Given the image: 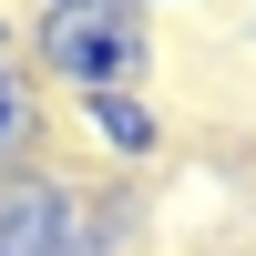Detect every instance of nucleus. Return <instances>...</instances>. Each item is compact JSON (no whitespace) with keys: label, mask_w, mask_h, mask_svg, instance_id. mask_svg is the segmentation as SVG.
I'll return each instance as SVG.
<instances>
[{"label":"nucleus","mask_w":256,"mask_h":256,"mask_svg":"<svg viewBox=\"0 0 256 256\" xmlns=\"http://www.w3.org/2000/svg\"><path fill=\"white\" fill-rule=\"evenodd\" d=\"M20 62L41 72V92L92 102V92H154V10L144 0H72V10H31L20 31Z\"/></svg>","instance_id":"f257e3e1"},{"label":"nucleus","mask_w":256,"mask_h":256,"mask_svg":"<svg viewBox=\"0 0 256 256\" xmlns=\"http://www.w3.org/2000/svg\"><path fill=\"white\" fill-rule=\"evenodd\" d=\"M82 216H92V174L82 164H20L0 174V256H72Z\"/></svg>","instance_id":"f03ea898"},{"label":"nucleus","mask_w":256,"mask_h":256,"mask_svg":"<svg viewBox=\"0 0 256 256\" xmlns=\"http://www.w3.org/2000/svg\"><path fill=\"white\" fill-rule=\"evenodd\" d=\"M62 134L82 144V164H92L102 184H134V174H154V164L174 154V123L154 113V92H92V102H62Z\"/></svg>","instance_id":"7ed1b4c3"},{"label":"nucleus","mask_w":256,"mask_h":256,"mask_svg":"<svg viewBox=\"0 0 256 256\" xmlns=\"http://www.w3.org/2000/svg\"><path fill=\"white\" fill-rule=\"evenodd\" d=\"M41 154H52V92L20 62V31H0V174H20Z\"/></svg>","instance_id":"20e7f679"},{"label":"nucleus","mask_w":256,"mask_h":256,"mask_svg":"<svg viewBox=\"0 0 256 256\" xmlns=\"http://www.w3.org/2000/svg\"><path fill=\"white\" fill-rule=\"evenodd\" d=\"M31 10H72V0H31Z\"/></svg>","instance_id":"39448f33"},{"label":"nucleus","mask_w":256,"mask_h":256,"mask_svg":"<svg viewBox=\"0 0 256 256\" xmlns=\"http://www.w3.org/2000/svg\"><path fill=\"white\" fill-rule=\"evenodd\" d=\"M144 10H174V0H144Z\"/></svg>","instance_id":"423d86ee"}]
</instances>
